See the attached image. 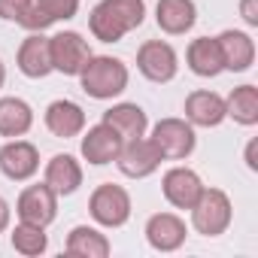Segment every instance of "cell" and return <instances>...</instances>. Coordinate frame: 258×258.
Wrapping results in <instances>:
<instances>
[{
  "label": "cell",
  "mask_w": 258,
  "mask_h": 258,
  "mask_svg": "<svg viewBox=\"0 0 258 258\" xmlns=\"http://www.w3.org/2000/svg\"><path fill=\"white\" fill-rule=\"evenodd\" d=\"M155 149L161 152V158L167 161H182L195 152L198 146V137H195V127L185 121V118H161L155 127H152V137Z\"/></svg>",
  "instance_id": "5"
},
{
  "label": "cell",
  "mask_w": 258,
  "mask_h": 258,
  "mask_svg": "<svg viewBox=\"0 0 258 258\" xmlns=\"http://www.w3.org/2000/svg\"><path fill=\"white\" fill-rule=\"evenodd\" d=\"M103 121L112 127V131L127 143V140H137V137H146V127H149V118H146V109L137 106V103H115L103 112Z\"/></svg>",
  "instance_id": "20"
},
{
  "label": "cell",
  "mask_w": 258,
  "mask_h": 258,
  "mask_svg": "<svg viewBox=\"0 0 258 258\" xmlns=\"http://www.w3.org/2000/svg\"><path fill=\"white\" fill-rule=\"evenodd\" d=\"M13 249L19 252V255H28V258H34V255H43L46 252V246H49V237H46V228L43 225H31V222H19L16 228H13Z\"/></svg>",
  "instance_id": "26"
},
{
  "label": "cell",
  "mask_w": 258,
  "mask_h": 258,
  "mask_svg": "<svg viewBox=\"0 0 258 258\" xmlns=\"http://www.w3.org/2000/svg\"><path fill=\"white\" fill-rule=\"evenodd\" d=\"M43 182H46L58 198H67V195H73V191L82 185V164H79L73 155H55V158L46 164Z\"/></svg>",
  "instance_id": "21"
},
{
  "label": "cell",
  "mask_w": 258,
  "mask_h": 258,
  "mask_svg": "<svg viewBox=\"0 0 258 258\" xmlns=\"http://www.w3.org/2000/svg\"><path fill=\"white\" fill-rule=\"evenodd\" d=\"M161 191H164V198H167L170 207H176V210H191L195 201H198L201 191H204V182H201V176H198L195 170H188V167H170V170L164 173V179H161Z\"/></svg>",
  "instance_id": "11"
},
{
  "label": "cell",
  "mask_w": 258,
  "mask_h": 258,
  "mask_svg": "<svg viewBox=\"0 0 258 258\" xmlns=\"http://www.w3.org/2000/svg\"><path fill=\"white\" fill-rule=\"evenodd\" d=\"M121 143H124V140L112 131V127H109L106 121H100V124L88 127V134L82 137V146H79V149H82V158H85L88 164L103 167V164H112V161H115Z\"/></svg>",
  "instance_id": "12"
},
{
  "label": "cell",
  "mask_w": 258,
  "mask_h": 258,
  "mask_svg": "<svg viewBox=\"0 0 258 258\" xmlns=\"http://www.w3.org/2000/svg\"><path fill=\"white\" fill-rule=\"evenodd\" d=\"M127 67L112 55H91L79 73L82 91L94 100H112L127 88Z\"/></svg>",
  "instance_id": "2"
},
{
  "label": "cell",
  "mask_w": 258,
  "mask_h": 258,
  "mask_svg": "<svg viewBox=\"0 0 258 258\" xmlns=\"http://www.w3.org/2000/svg\"><path fill=\"white\" fill-rule=\"evenodd\" d=\"M225 97L216 91H191L185 97V121L191 127H219L225 121Z\"/></svg>",
  "instance_id": "15"
},
{
  "label": "cell",
  "mask_w": 258,
  "mask_h": 258,
  "mask_svg": "<svg viewBox=\"0 0 258 258\" xmlns=\"http://www.w3.org/2000/svg\"><path fill=\"white\" fill-rule=\"evenodd\" d=\"M40 170V152L34 143L28 140H10L4 149H0V173L13 182H25Z\"/></svg>",
  "instance_id": "10"
},
{
  "label": "cell",
  "mask_w": 258,
  "mask_h": 258,
  "mask_svg": "<svg viewBox=\"0 0 258 258\" xmlns=\"http://www.w3.org/2000/svg\"><path fill=\"white\" fill-rule=\"evenodd\" d=\"M10 216H13V213H10V204H7L4 198H0V234H4V231L10 228Z\"/></svg>",
  "instance_id": "30"
},
{
  "label": "cell",
  "mask_w": 258,
  "mask_h": 258,
  "mask_svg": "<svg viewBox=\"0 0 258 258\" xmlns=\"http://www.w3.org/2000/svg\"><path fill=\"white\" fill-rule=\"evenodd\" d=\"M146 19V0H100L88 16V31L100 43H118Z\"/></svg>",
  "instance_id": "1"
},
{
  "label": "cell",
  "mask_w": 258,
  "mask_h": 258,
  "mask_svg": "<svg viewBox=\"0 0 258 258\" xmlns=\"http://www.w3.org/2000/svg\"><path fill=\"white\" fill-rule=\"evenodd\" d=\"M231 219H234V210H231V201H228V195L222 188H204L201 198L191 207V225L204 237L225 234Z\"/></svg>",
  "instance_id": "3"
},
{
  "label": "cell",
  "mask_w": 258,
  "mask_h": 258,
  "mask_svg": "<svg viewBox=\"0 0 258 258\" xmlns=\"http://www.w3.org/2000/svg\"><path fill=\"white\" fill-rule=\"evenodd\" d=\"M240 16L249 28H258V0H240Z\"/></svg>",
  "instance_id": "28"
},
{
  "label": "cell",
  "mask_w": 258,
  "mask_h": 258,
  "mask_svg": "<svg viewBox=\"0 0 258 258\" xmlns=\"http://www.w3.org/2000/svg\"><path fill=\"white\" fill-rule=\"evenodd\" d=\"M88 213L97 225L103 228H121L127 219H131V195H127L121 185L103 182L91 191L88 198Z\"/></svg>",
  "instance_id": "4"
},
{
  "label": "cell",
  "mask_w": 258,
  "mask_h": 258,
  "mask_svg": "<svg viewBox=\"0 0 258 258\" xmlns=\"http://www.w3.org/2000/svg\"><path fill=\"white\" fill-rule=\"evenodd\" d=\"M28 7H31V0H0V19L19 25V22L25 19Z\"/></svg>",
  "instance_id": "27"
},
{
  "label": "cell",
  "mask_w": 258,
  "mask_h": 258,
  "mask_svg": "<svg viewBox=\"0 0 258 258\" xmlns=\"http://www.w3.org/2000/svg\"><path fill=\"white\" fill-rule=\"evenodd\" d=\"M161 161L164 158H161V152L155 149V143L149 137H137V140L121 143V149L115 155V164H118V170L127 179H146V176H152Z\"/></svg>",
  "instance_id": "7"
},
{
  "label": "cell",
  "mask_w": 258,
  "mask_h": 258,
  "mask_svg": "<svg viewBox=\"0 0 258 258\" xmlns=\"http://www.w3.org/2000/svg\"><path fill=\"white\" fill-rule=\"evenodd\" d=\"M185 61H188V70L195 76H204V79H213V76H219L225 70L216 37H198V40H191L188 52H185Z\"/></svg>",
  "instance_id": "22"
},
{
  "label": "cell",
  "mask_w": 258,
  "mask_h": 258,
  "mask_svg": "<svg viewBox=\"0 0 258 258\" xmlns=\"http://www.w3.org/2000/svg\"><path fill=\"white\" fill-rule=\"evenodd\" d=\"M46 127L61 137V140H70V137H79L85 131V109L73 100H52L46 106Z\"/></svg>",
  "instance_id": "16"
},
{
  "label": "cell",
  "mask_w": 258,
  "mask_h": 258,
  "mask_svg": "<svg viewBox=\"0 0 258 258\" xmlns=\"http://www.w3.org/2000/svg\"><path fill=\"white\" fill-rule=\"evenodd\" d=\"M185 237H188L185 222L176 213H155L146 222V240L158 252H176L185 243Z\"/></svg>",
  "instance_id": "14"
},
{
  "label": "cell",
  "mask_w": 258,
  "mask_h": 258,
  "mask_svg": "<svg viewBox=\"0 0 258 258\" xmlns=\"http://www.w3.org/2000/svg\"><path fill=\"white\" fill-rule=\"evenodd\" d=\"M137 70L149 79V82H170L179 70V58L176 49L164 40H146L137 49Z\"/></svg>",
  "instance_id": "8"
},
{
  "label": "cell",
  "mask_w": 258,
  "mask_h": 258,
  "mask_svg": "<svg viewBox=\"0 0 258 258\" xmlns=\"http://www.w3.org/2000/svg\"><path fill=\"white\" fill-rule=\"evenodd\" d=\"M67 255H76V258H106L112 252L106 234H100L97 228H88V225H76L70 234H67Z\"/></svg>",
  "instance_id": "23"
},
{
  "label": "cell",
  "mask_w": 258,
  "mask_h": 258,
  "mask_svg": "<svg viewBox=\"0 0 258 258\" xmlns=\"http://www.w3.org/2000/svg\"><path fill=\"white\" fill-rule=\"evenodd\" d=\"M79 10V0H31V7L25 13V19L19 22L25 31H46L55 22H67L73 19Z\"/></svg>",
  "instance_id": "13"
},
{
  "label": "cell",
  "mask_w": 258,
  "mask_h": 258,
  "mask_svg": "<svg viewBox=\"0 0 258 258\" xmlns=\"http://www.w3.org/2000/svg\"><path fill=\"white\" fill-rule=\"evenodd\" d=\"M4 82H7V64L0 61V88H4Z\"/></svg>",
  "instance_id": "31"
},
{
  "label": "cell",
  "mask_w": 258,
  "mask_h": 258,
  "mask_svg": "<svg viewBox=\"0 0 258 258\" xmlns=\"http://www.w3.org/2000/svg\"><path fill=\"white\" fill-rule=\"evenodd\" d=\"M16 64H19V70H22L28 79H43V76H49V73H52L49 37H43V31H34V34L19 46Z\"/></svg>",
  "instance_id": "17"
},
{
  "label": "cell",
  "mask_w": 258,
  "mask_h": 258,
  "mask_svg": "<svg viewBox=\"0 0 258 258\" xmlns=\"http://www.w3.org/2000/svg\"><path fill=\"white\" fill-rule=\"evenodd\" d=\"M34 124V109L22 97H0V137H25Z\"/></svg>",
  "instance_id": "24"
},
{
  "label": "cell",
  "mask_w": 258,
  "mask_h": 258,
  "mask_svg": "<svg viewBox=\"0 0 258 258\" xmlns=\"http://www.w3.org/2000/svg\"><path fill=\"white\" fill-rule=\"evenodd\" d=\"M155 22L170 37L188 34L195 28V22H198V7H195V0H158Z\"/></svg>",
  "instance_id": "19"
},
{
  "label": "cell",
  "mask_w": 258,
  "mask_h": 258,
  "mask_svg": "<svg viewBox=\"0 0 258 258\" xmlns=\"http://www.w3.org/2000/svg\"><path fill=\"white\" fill-rule=\"evenodd\" d=\"M16 213H19V219L22 222H31V225H52L55 222V216H58V195L46 185V182H40V185H28L22 195H19V201H16Z\"/></svg>",
  "instance_id": "9"
},
{
  "label": "cell",
  "mask_w": 258,
  "mask_h": 258,
  "mask_svg": "<svg viewBox=\"0 0 258 258\" xmlns=\"http://www.w3.org/2000/svg\"><path fill=\"white\" fill-rule=\"evenodd\" d=\"M255 149H258V140H249V146H246V167H249V170H258V161H255Z\"/></svg>",
  "instance_id": "29"
},
{
  "label": "cell",
  "mask_w": 258,
  "mask_h": 258,
  "mask_svg": "<svg viewBox=\"0 0 258 258\" xmlns=\"http://www.w3.org/2000/svg\"><path fill=\"white\" fill-rule=\"evenodd\" d=\"M49 52H52V70H58L64 76H79L91 58L88 40H82V34H76V31H61V34L49 37Z\"/></svg>",
  "instance_id": "6"
},
{
  "label": "cell",
  "mask_w": 258,
  "mask_h": 258,
  "mask_svg": "<svg viewBox=\"0 0 258 258\" xmlns=\"http://www.w3.org/2000/svg\"><path fill=\"white\" fill-rule=\"evenodd\" d=\"M225 115L234 118L237 124H258V88L255 85H240L228 94L225 100Z\"/></svg>",
  "instance_id": "25"
},
{
  "label": "cell",
  "mask_w": 258,
  "mask_h": 258,
  "mask_svg": "<svg viewBox=\"0 0 258 258\" xmlns=\"http://www.w3.org/2000/svg\"><path fill=\"white\" fill-rule=\"evenodd\" d=\"M216 43H219L225 70L243 73V70L252 67V61H255V40L249 34H243V31H222L216 37Z\"/></svg>",
  "instance_id": "18"
}]
</instances>
